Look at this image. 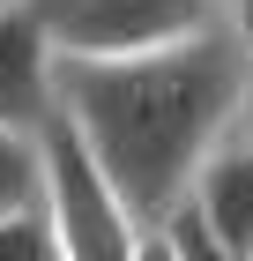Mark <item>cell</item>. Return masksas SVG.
Instances as JSON below:
<instances>
[{"label": "cell", "instance_id": "6da1fadb", "mask_svg": "<svg viewBox=\"0 0 253 261\" xmlns=\"http://www.w3.org/2000/svg\"><path fill=\"white\" fill-rule=\"evenodd\" d=\"M238 67H246V53L223 30V15L194 38L149 45V53L60 60V112L82 127V142L112 172L134 231H149L156 209L186 194L194 164L231 127Z\"/></svg>", "mask_w": 253, "mask_h": 261}, {"label": "cell", "instance_id": "7a4b0ae2", "mask_svg": "<svg viewBox=\"0 0 253 261\" xmlns=\"http://www.w3.org/2000/svg\"><path fill=\"white\" fill-rule=\"evenodd\" d=\"M38 194H45V217H52V239L60 254L75 261H119V254H142V231L119 201L112 172L97 164V149L82 142V127L67 112H45L38 120Z\"/></svg>", "mask_w": 253, "mask_h": 261}, {"label": "cell", "instance_id": "3957f363", "mask_svg": "<svg viewBox=\"0 0 253 261\" xmlns=\"http://www.w3.org/2000/svg\"><path fill=\"white\" fill-rule=\"evenodd\" d=\"M60 60H119L149 45L194 38L223 15V0H38Z\"/></svg>", "mask_w": 253, "mask_h": 261}, {"label": "cell", "instance_id": "277c9868", "mask_svg": "<svg viewBox=\"0 0 253 261\" xmlns=\"http://www.w3.org/2000/svg\"><path fill=\"white\" fill-rule=\"evenodd\" d=\"M52 105H60V45L38 0H15V8H0V120L38 127Z\"/></svg>", "mask_w": 253, "mask_h": 261}, {"label": "cell", "instance_id": "5b68a950", "mask_svg": "<svg viewBox=\"0 0 253 261\" xmlns=\"http://www.w3.org/2000/svg\"><path fill=\"white\" fill-rule=\"evenodd\" d=\"M186 194L201 201V217H209L223 261H253V142L223 127V135H216V149L194 164Z\"/></svg>", "mask_w": 253, "mask_h": 261}, {"label": "cell", "instance_id": "8992f818", "mask_svg": "<svg viewBox=\"0 0 253 261\" xmlns=\"http://www.w3.org/2000/svg\"><path fill=\"white\" fill-rule=\"evenodd\" d=\"M22 201H38V127L0 120V217Z\"/></svg>", "mask_w": 253, "mask_h": 261}, {"label": "cell", "instance_id": "52a82bcc", "mask_svg": "<svg viewBox=\"0 0 253 261\" xmlns=\"http://www.w3.org/2000/svg\"><path fill=\"white\" fill-rule=\"evenodd\" d=\"M0 254H22V261H45V254H60V239H52V217H45V194L0 217Z\"/></svg>", "mask_w": 253, "mask_h": 261}, {"label": "cell", "instance_id": "ba28073f", "mask_svg": "<svg viewBox=\"0 0 253 261\" xmlns=\"http://www.w3.org/2000/svg\"><path fill=\"white\" fill-rule=\"evenodd\" d=\"M231 135H246V142H253V53H246V67H238V97H231Z\"/></svg>", "mask_w": 253, "mask_h": 261}, {"label": "cell", "instance_id": "9c48e42d", "mask_svg": "<svg viewBox=\"0 0 253 261\" xmlns=\"http://www.w3.org/2000/svg\"><path fill=\"white\" fill-rule=\"evenodd\" d=\"M223 30L238 38V53H253V0H223Z\"/></svg>", "mask_w": 253, "mask_h": 261}, {"label": "cell", "instance_id": "30bf717a", "mask_svg": "<svg viewBox=\"0 0 253 261\" xmlns=\"http://www.w3.org/2000/svg\"><path fill=\"white\" fill-rule=\"evenodd\" d=\"M0 8H15V0H0Z\"/></svg>", "mask_w": 253, "mask_h": 261}]
</instances>
